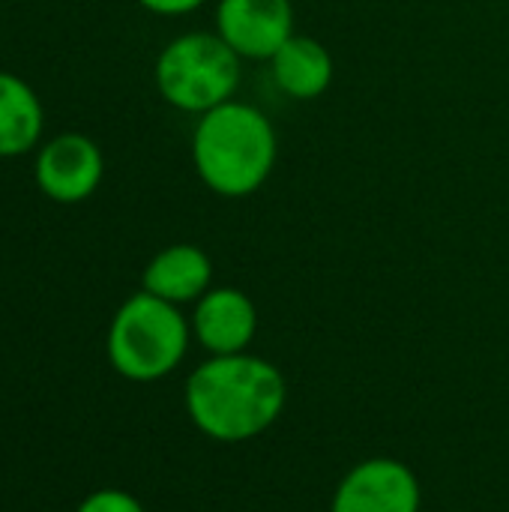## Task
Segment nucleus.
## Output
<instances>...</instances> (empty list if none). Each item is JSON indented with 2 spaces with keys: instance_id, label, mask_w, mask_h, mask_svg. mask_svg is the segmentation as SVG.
<instances>
[{
  "instance_id": "f257e3e1",
  "label": "nucleus",
  "mask_w": 509,
  "mask_h": 512,
  "mask_svg": "<svg viewBox=\"0 0 509 512\" xmlns=\"http://www.w3.org/2000/svg\"><path fill=\"white\" fill-rule=\"evenodd\" d=\"M288 402L282 372L255 354H222L186 381V411L198 432L219 444H240L267 432Z\"/></svg>"
},
{
  "instance_id": "f03ea898",
  "label": "nucleus",
  "mask_w": 509,
  "mask_h": 512,
  "mask_svg": "<svg viewBox=\"0 0 509 512\" xmlns=\"http://www.w3.org/2000/svg\"><path fill=\"white\" fill-rule=\"evenodd\" d=\"M279 135L270 117L231 99L198 117L192 132V162L201 183L219 198H249L273 174Z\"/></svg>"
},
{
  "instance_id": "7ed1b4c3",
  "label": "nucleus",
  "mask_w": 509,
  "mask_h": 512,
  "mask_svg": "<svg viewBox=\"0 0 509 512\" xmlns=\"http://www.w3.org/2000/svg\"><path fill=\"white\" fill-rule=\"evenodd\" d=\"M189 336L192 324L180 306L138 291L117 309L108 327V360L126 381H162L183 363Z\"/></svg>"
},
{
  "instance_id": "20e7f679",
  "label": "nucleus",
  "mask_w": 509,
  "mask_h": 512,
  "mask_svg": "<svg viewBox=\"0 0 509 512\" xmlns=\"http://www.w3.org/2000/svg\"><path fill=\"white\" fill-rule=\"evenodd\" d=\"M243 78V57L219 36L192 30L171 39L156 57L159 96L186 114H207L231 99Z\"/></svg>"
},
{
  "instance_id": "39448f33",
  "label": "nucleus",
  "mask_w": 509,
  "mask_h": 512,
  "mask_svg": "<svg viewBox=\"0 0 509 512\" xmlns=\"http://www.w3.org/2000/svg\"><path fill=\"white\" fill-rule=\"evenodd\" d=\"M216 33L243 60H270L294 36L291 0H219Z\"/></svg>"
},
{
  "instance_id": "423d86ee",
  "label": "nucleus",
  "mask_w": 509,
  "mask_h": 512,
  "mask_svg": "<svg viewBox=\"0 0 509 512\" xmlns=\"http://www.w3.org/2000/svg\"><path fill=\"white\" fill-rule=\"evenodd\" d=\"M330 512H420L417 474L399 459H366L345 474Z\"/></svg>"
},
{
  "instance_id": "0eeeda50",
  "label": "nucleus",
  "mask_w": 509,
  "mask_h": 512,
  "mask_svg": "<svg viewBox=\"0 0 509 512\" xmlns=\"http://www.w3.org/2000/svg\"><path fill=\"white\" fill-rule=\"evenodd\" d=\"M105 174L102 150L93 138L66 132L42 144L36 156V183L57 204L87 201Z\"/></svg>"
},
{
  "instance_id": "6e6552de",
  "label": "nucleus",
  "mask_w": 509,
  "mask_h": 512,
  "mask_svg": "<svg viewBox=\"0 0 509 512\" xmlns=\"http://www.w3.org/2000/svg\"><path fill=\"white\" fill-rule=\"evenodd\" d=\"M195 339L213 354H243L258 333V309L249 294L231 285L210 288L192 315Z\"/></svg>"
},
{
  "instance_id": "1a4fd4ad",
  "label": "nucleus",
  "mask_w": 509,
  "mask_h": 512,
  "mask_svg": "<svg viewBox=\"0 0 509 512\" xmlns=\"http://www.w3.org/2000/svg\"><path fill=\"white\" fill-rule=\"evenodd\" d=\"M213 282V261L210 255L195 243H174L165 246L150 258L141 276V291L168 300L174 306L198 303Z\"/></svg>"
},
{
  "instance_id": "9d476101",
  "label": "nucleus",
  "mask_w": 509,
  "mask_h": 512,
  "mask_svg": "<svg viewBox=\"0 0 509 512\" xmlns=\"http://www.w3.org/2000/svg\"><path fill=\"white\" fill-rule=\"evenodd\" d=\"M270 72L276 87L300 102L318 99L330 90L336 63L333 54L324 42L294 33L273 57H270Z\"/></svg>"
},
{
  "instance_id": "9b49d317",
  "label": "nucleus",
  "mask_w": 509,
  "mask_h": 512,
  "mask_svg": "<svg viewBox=\"0 0 509 512\" xmlns=\"http://www.w3.org/2000/svg\"><path fill=\"white\" fill-rule=\"evenodd\" d=\"M42 105L27 81L0 72V156H21L39 144Z\"/></svg>"
},
{
  "instance_id": "f8f14e48",
  "label": "nucleus",
  "mask_w": 509,
  "mask_h": 512,
  "mask_svg": "<svg viewBox=\"0 0 509 512\" xmlns=\"http://www.w3.org/2000/svg\"><path fill=\"white\" fill-rule=\"evenodd\" d=\"M75 512H144V507L120 489H99L90 498L81 501V507Z\"/></svg>"
},
{
  "instance_id": "ddd939ff",
  "label": "nucleus",
  "mask_w": 509,
  "mask_h": 512,
  "mask_svg": "<svg viewBox=\"0 0 509 512\" xmlns=\"http://www.w3.org/2000/svg\"><path fill=\"white\" fill-rule=\"evenodd\" d=\"M144 9H150V12H156V15H168V18H174V15H189V12H195V9H201L207 0H138Z\"/></svg>"
}]
</instances>
